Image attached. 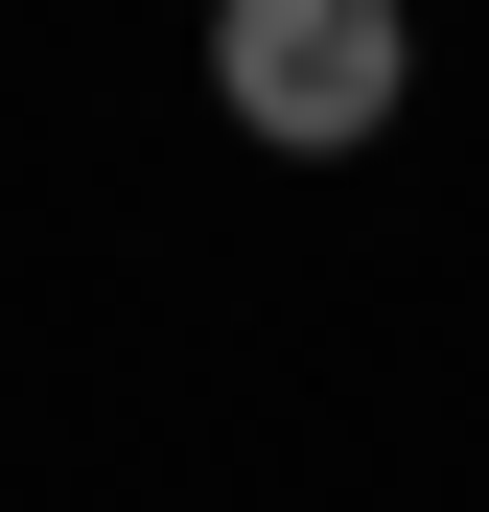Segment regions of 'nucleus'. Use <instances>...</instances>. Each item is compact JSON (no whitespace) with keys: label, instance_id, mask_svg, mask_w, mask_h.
<instances>
[{"label":"nucleus","instance_id":"f257e3e1","mask_svg":"<svg viewBox=\"0 0 489 512\" xmlns=\"http://www.w3.org/2000/svg\"><path fill=\"white\" fill-rule=\"evenodd\" d=\"M210 94L280 163H373L396 94H420V24H396V0H210Z\"/></svg>","mask_w":489,"mask_h":512}]
</instances>
